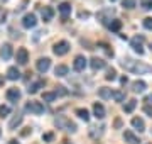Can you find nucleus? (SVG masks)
I'll list each match as a JSON object with an SVG mask.
<instances>
[{
	"mask_svg": "<svg viewBox=\"0 0 152 144\" xmlns=\"http://www.w3.org/2000/svg\"><path fill=\"white\" fill-rule=\"evenodd\" d=\"M9 144H19V141H17V139H10V141H9Z\"/></svg>",
	"mask_w": 152,
	"mask_h": 144,
	"instance_id": "42",
	"label": "nucleus"
},
{
	"mask_svg": "<svg viewBox=\"0 0 152 144\" xmlns=\"http://www.w3.org/2000/svg\"><path fill=\"white\" fill-rule=\"evenodd\" d=\"M26 112H31V114H34V115H41V114L44 112V105L41 104V102L31 100V102L26 104Z\"/></svg>",
	"mask_w": 152,
	"mask_h": 144,
	"instance_id": "3",
	"label": "nucleus"
},
{
	"mask_svg": "<svg viewBox=\"0 0 152 144\" xmlns=\"http://www.w3.org/2000/svg\"><path fill=\"white\" fill-rule=\"evenodd\" d=\"M58 10H59V14H61V19L66 21V19L69 17V14H71V4L69 2H63V4L58 7Z\"/></svg>",
	"mask_w": 152,
	"mask_h": 144,
	"instance_id": "10",
	"label": "nucleus"
},
{
	"mask_svg": "<svg viewBox=\"0 0 152 144\" xmlns=\"http://www.w3.org/2000/svg\"><path fill=\"white\" fill-rule=\"evenodd\" d=\"M137 5V0H122V7L125 9H134Z\"/></svg>",
	"mask_w": 152,
	"mask_h": 144,
	"instance_id": "31",
	"label": "nucleus"
},
{
	"mask_svg": "<svg viewBox=\"0 0 152 144\" xmlns=\"http://www.w3.org/2000/svg\"><path fill=\"white\" fill-rule=\"evenodd\" d=\"M80 17H85V19H86V17H90V12H80Z\"/></svg>",
	"mask_w": 152,
	"mask_h": 144,
	"instance_id": "40",
	"label": "nucleus"
},
{
	"mask_svg": "<svg viewBox=\"0 0 152 144\" xmlns=\"http://www.w3.org/2000/svg\"><path fill=\"white\" fill-rule=\"evenodd\" d=\"M36 68H37L39 73H46L51 68V60L49 58H39L37 63H36Z\"/></svg>",
	"mask_w": 152,
	"mask_h": 144,
	"instance_id": "8",
	"label": "nucleus"
},
{
	"mask_svg": "<svg viewBox=\"0 0 152 144\" xmlns=\"http://www.w3.org/2000/svg\"><path fill=\"white\" fill-rule=\"evenodd\" d=\"M93 114H95V117H96V119H105V115H107V112H105V107L102 105L100 102L93 104Z\"/></svg>",
	"mask_w": 152,
	"mask_h": 144,
	"instance_id": "14",
	"label": "nucleus"
},
{
	"mask_svg": "<svg viewBox=\"0 0 152 144\" xmlns=\"http://www.w3.org/2000/svg\"><path fill=\"white\" fill-rule=\"evenodd\" d=\"M113 9H107V10H102V12H98L96 17H98V21L102 24H107L108 21H112V15H113Z\"/></svg>",
	"mask_w": 152,
	"mask_h": 144,
	"instance_id": "9",
	"label": "nucleus"
},
{
	"mask_svg": "<svg viewBox=\"0 0 152 144\" xmlns=\"http://www.w3.org/2000/svg\"><path fill=\"white\" fill-rule=\"evenodd\" d=\"M42 87H44V80H37V82H34V83L32 85H31V87H29V88H27V92H29V93H37V92H39V88H42Z\"/></svg>",
	"mask_w": 152,
	"mask_h": 144,
	"instance_id": "22",
	"label": "nucleus"
},
{
	"mask_svg": "<svg viewBox=\"0 0 152 144\" xmlns=\"http://www.w3.org/2000/svg\"><path fill=\"white\" fill-rule=\"evenodd\" d=\"M151 51H152V43H151Z\"/></svg>",
	"mask_w": 152,
	"mask_h": 144,
	"instance_id": "44",
	"label": "nucleus"
},
{
	"mask_svg": "<svg viewBox=\"0 0 152 144\" xmlns=\"http://www.w3.org/2000/svg\"><path fill=\"white\" fill-rule=\"evenodd\" d=\"M69 43L68 41H59V43H56L54 48H53V51H54L56 56H64L68 54V51H69Z\"/></svg>",
	"mask_w": 152,
	"mask_h": 144,
	"instance_id": "4",
	"label": "nucleus"
},
{
	"mask_svg": "<svg viewBox=\"0 0 152 144\" xmlns=\"http://www.w3.org/2000/svg\"><path fill=\"white\" fill-rule=\"evenodd\" d=\"M10 114V107L9 105H0V117H7Z\"/></svg>",
	"mask_w": 152,
	"mask_h": 144,
	"instance_id": "33",
	"label": "nucleus"
},
{
	"mask_svg": "<svg viewBox=\"0 0 152 144\" xmlns=\"http://www.w3.org/2000/svg\"><path fill=\"white\" fill-rule=\"evenodd\" d=\"M20 90L19 88H9L7 90V100L12 104H17V100H20Z\"/></svg>",
	"mask_w": 152,
	"mask_h": 144,
	"instance_id": "11",
	"label": "nucleus"
},
{
	"mask_svg": "<svg viewBox=\"0 0 152 144\" xmlns=\"http://www.w3.org/2000/svg\"><path fill=\"white\" fill-rule=\"evenodd\" d=\"M76 115L80 117V119H83L85 122L90 120V114H88L86 109H76Z\"/></svg>",
	"mask_w": 152,
	"mask_h": 144,
	"instance_id": "27",
	"label": "nucleus"
},
{
	"mask_svg": "<svg viewBox=\"0 0 152 144\" xmlns=\"http://www.w3.org/2000/svg\"><path fill=\"white\" fill-rule=\"evenodd\" d=\"M73 68H75V71H83L86 68V58L85 56H76L75 63H73Z\"/></svg>",
	"mask_w": 152,
	"mask_h": 144,
	"instance_id": "12",
	"label": "nucleus"
},
{
	"mask_svg": "<svg viewBox=\"0 0 152 144\" xmlns=\"http://www.w3.org/2000/svg\"><path fill=\"white\" fill-rule=\"evenodd\" d=\"M115 78H117V71H115L113 68H110L108 71H107V75H105V80H108V82H113Z\"/></svg>",
	"mask_w": 152,
	"mask_h": 144,
	"instance_id": "30",
	"label": "nucleus"
},
{
	"mask_svg": "<svg viewBox=\"0 0 152 144\" xmlns=\"http://www.w3.org/2000/svg\"><path fill=\"white\" fill-rule=\"evenodd\" d=\"M145 102H147V105H151V104H152V93L145 97Z\"/></svg>",
	"mask_w": 152,
	"mask_h": 144,
	"instance_id": "39",
	"label": "nucleus"
},
{
	"mask_svg": "<svg viewBox=\"0 0 152 144\" xmlns=\"http://www.w3.org/2000/svg\"><path fill=\"white\" fill-rule=\"evenodd\" d=\"M15 60H17V63H19L20 66L27 65V61H29V53H27V49H26V48H20V49H17Z\"/></svg>",
	"mask_w": 152,
	"mask_h": 144,
	"instance_id": "6",
	"label": "nucleus"
},
{
	"mask_svg": "<svg viewBox=\"0 0 152 144\" xmlns=\"http://www.w3.org/2000/svg\"><path fill=\"white\" fill-rule=\"evenodd\" d=\"M112 2H115V0H112Z\"/></svg>",
	"mask_w": 152,
	"mask_h": 144,
	"instance_id": "46",
	"label": "nucleus"
},
{
	"mask_svg": "<svg viewBox=\"0 0 152 144\" xmlns=\"http://www.w3.org/2000/svg\"><path fill=\"white\" fill-rule=\"evenodd\" d=\"M122 66L130 73H135V75H152V66L151 65H145V63H140V61H134L130 58H125L120 63Z\"/></svg>",
	"mask_w": 152,
	"mask_h": 144,
	"instance_id": "1",
	"label": "nucleus"
},
{
	"mask_svg": "<svg viewBox=\"0 0 152 144\" xmlns=\"http://www.w3.org/2000/svg\"><path fill=\"white\" fill-rule=\"evenodd\" d=\"M112 98H113L115 102H124L125 93L124 92H120V90H113V92H112Z\"/></svg>",
	"mask_w": 152,
	"mask_h": 144,
	"instance_id": "28",
	"label": "nucleus"
},
{
	"mask_svg": "<svg viewBox=\"0 0 152 144\" xmlns=\"http://www.w3.org/2000/svg\"><path fill=\"white\" fill-rule=\"evenodd\" d=\"M56 98H58L56 92H44V93H42V100H44V102H49V104H51V102H54Z\"/></svg>",
	"mask_w": 152,
	"mask_h": 144,
	"instance_id": "26",
	"label": "nucleus"
},
{
	"mask_svg": "<svg viewBox=\"0 0 152 144\" xmlns=\"http://www.w3.org/2000/svg\"><path fill=\"white\" fill-rule=\"evenodd\" d=\"M132 126H134V129H137L139 132H144V131H145V124H144V120H142L140 117H134V119H132Z\"/></svg>",
	"mask_w": 152,
	"mask_h": 144,
	"instance_id": "20",
	"label": "nucleus"
},
{
	"mask_svg": "<svg viewBox=\"0 0 152 144\" xmlns=\"http://www.w3.org/2000/svg\"><path fill=\"white\" fill-rule=\"evenodd\" d=\"M68 71H69V68L66 66V65H58L56 70H54V75L56 76H59V78H63V76L68 75Z\"/></svg>",
	"mask_w": 152,
	"mask_h": 144,
	"instance_id": "23",
	"label": "nucleus"
},
{
	"mask_svg": "<svg viewBox=\"0 0 152 144\" xmlns=\"http://www.w3.org/2000/svg\"><path fill=\"white\" fill-rule=\"evenodd\" d=\"M41 15H42L44 22H49V21H53V17H54V9H53V7H42V9H41Z\"/></svg>",
	"mask_w": 152,
	"mask_h": 144,
	"instance_id": "13",
	"label": "nucleus"
},
{
	"mask_svg": "<svg viewBox=\"0 0 152 144\" xmlns=\"http://www.w3.org/2000/svg\"><path fill=\"white\" fill-rule=\"evenodd\" d=\"M7 78L12 80V82L19 80V78H20V71H19V68H17V66H10V68H9V70H7Z\"/></svg>",
	"mask_w": 152,
	"mask_h": 144,
	"instance_id": "18",
	"label": "nucleus"
},
{
	"mask_svg": "<svg viewBox=\"0 0 152 144\" xmlns=\"http://www.w3.org/2000/svg\"><path fill=\"white\" fill-rule=\"evenodd\" d=\"M5 19H7V10L4 7H0V22H5Z\"/></svg>",
	"mask_w": 152,
	"mask_h": 144,
	"instance_id": "35",
	"label": "nucleus"
},
{
	"mask_svg": "<svg viewBox=\"0 0 152 144\" xmlns=\"http://www.w3.org/2000/svg\"><path fill=\"white\" fill-rule=\"evenodd\" d=\"M144 41H145L144 36H139V34H137L135 37L130 39V46L134 48L135 53H139V54H144V48H142V46H144Z\"/></svg>",
	"mask_w": 152,
	"mask_h": 144,
	"instance_id": "5",
	"label": "nucleus"
},
{
	"mask_svg": "<svg viewBox=\"0 0 152 144\" xmlns=\"http://www.w3.org/2000/svg\"><path fill=\"white\" fill-rule=\"evenodd\" d=\"M142 26H144L147 31H152V17H145V19L142 21Z\"/></svg>",
	"mask_w": 152,
	"mask_h": 144,
	"instance_id": "32",
	"label": "nucleus"
},
{
	"mask_svg": "<svg viewBox=\"0 0 152 144\" xmlns=\"http://www.w3.org/2000/svg\"><path fill=\"white\" fill-rule=\"evenodd\" d=\"M22 119H24V117H22L20 114H17V115L14 117L10 122H9V129H10V131H15V129L22 124Z\"/></svg>",
	"mask_w": 152,
	"mask_h": 144,
	"instance_id": "21",
	"label": "nucleus"
},
{
	"mask_svg": "<svg viewBox=\"0 0 152 144\" xmlns=\"http://www.w3.org/2000/svg\"><path fill=\"white\" fill-rule=\"evenodd\" d=\"M108 29L112 31V32H118L120 29H122V21H118V19H113L112 22H108Z\"/></svg>",
	"mask_w": 152,
	"mask_h": 144,
	"instance_id": "24",
	"label": "nucleus"
},
{
	"mask_svg": "<svg viewBox=\"0 0 152 144\" xmlns=\"http://www.w3.org/2000/svg\"><path fill=\"white\" fill-rule=\"evenodd\" d=\"M98 95L102 97V98H112V90L110 88H100V92H98Z\"/></svg>",
	"mask_w": 152,
	"mask_h": 144,
	"instance_id": "29",
	"label": "nucleus"
},
{
	"mask_svg": "<svg viewBox=\"0 0 152 144\" xmlns=\"http://www.w3.org/2000/svg\"><path fill=\"white\" fill-rule=\"evenodd\" d=\"M56 95H66L64 87H58V90H56Z\"/></svg>",
	"mask_w": 152,
	"mask_h": 144,
	"instance_id": "38",
	"label": "nucleus"
},
{
	"mask_svg": "<svg viewBox=\"0 0 152 144\" xmlns=\"http://www.w3.org/2000/svg\"><path fill=\"white\" fill-rule=\"evenodd\" d=\"M0 58H2L4 61H7V60L12 58V46L9 44V43L2 46V49H0Z\"/></svg>",
	"mask_w": 152,
	"mask_h": 144,
	"instance_id": "15",
	"label": "nucleus"
},
{
	"mask_svg": "<svg viewBox=\"0 0 152 144\" xmlns=\"http://www.w3.org/2000/svg\"><path fill=\"white\" fill-rule=\"evenodd\" d=\"M0 134H2V131H0Z\"/></svg>",
	"mask_w": 152,
	"mask_h": 144,
	"instance_id": "45",
	"label": "nucleus"
},
{
	"mask_svg": "<svg viewBox=\"0 0 152 144\" xmlns=\"http://www.w3.org/2000/svg\"><path fill=\"white\" fill-rule=\"evenodd\" d=\"M54 124H56V127L58 129H64V131H68V132H76V124L75 122H71L66 115L56 117Z\"/></svg>",
	"mask_w": 152,
	"mask_h": 144,
	"instance_id": "2",
	"label": "nucleus"
},
{
	"mask_svg": "<svg viewBox=\"0 0 152 144\" xmlns=\"http://www.w3.org/2000/svg\"><path fill=\"white\" fill-rule=\"evenodd\" d=\"M90 66H91V70L98 71V70L105 68V61L102 60V58H91V60H90Z\"/></svg>",
	"mask_w": 152,
	"mask_h": 144,
	"instance_id": "17",
	"label": "nucleus"
},
{
	"mask_svg": "<svg viewBox=\"0 0 152 144\" xmlns=\"http://www.w3.org/2000/svg\"><path fill=\"white\" fill-rule=\"evenodd\" d=\"M124 139H125V143H129V144H139L140 143L139 137H137L134 132H130V131H125L124 132Z\"/></svg>",
	"mask_w": 152,
	"mask_h": 144,
	"instance_id": "19",
	"label": "nucleus"
},
{
	"mask_svg": "<svg viewBox=\"0 0 152 144\" xmlns=\"http://www.w3.org/2000/svg\"><path fill=\"white\" fill-rule=\"evenodd\" d=\"M4 82H5V80H4V76H2V75H0V87H4Z\"/></svg>",
	"mask_w": 152,
	"mask_h": 144,
	"instance_id": "43",
	"label": "nucleus"
},
{
	"mask_svg": "<svg viewBox=\"0 0 152 144\" xmlns=\"http://www.w3.org/2000/svg\"><path fill=\"white\" fill-rule=\"evenodd\" d=\"M144 112H145L147 115L152 119V105H144Z\"/></svg>",
	"mask_w": 152,
	"mask_h": 144,
	"instance_id": "37",
	"label": "nucleus"
},
{
	"mask_svg": "<svg viewBox=\"0 0 152 144\" xmlns=\"http://www.w3.org/2000/svg\"><path fill=\"white\" fill-rule=\"evenodd\" d=\"M36 24H37V19H36V15H34V14H26V15H24V19H22V26H24L26 29L36 27Z\"/></svg>",
	"mask_w": 152,
	"mask_h": 144,
	"instance_id": "7",
	"label": "nucleus"
},
{
	"mask_svg": "<svg viewBox=\"0 0 152 144\" xmlns=\"http://www.w3.org/2000/svg\"><path fill=\"white\" fill-rule=\"evenodd\" d=\"M120 82H122V85H127V82H129V78H127V76H122V78H120Z\"/></svg>",
	"mask_w": 152,
	"mask_h": 144,
	"instance_id": "41",
	"label": "nucleus"
},
{
	"mask_svg": "<svg viewBox=\"0 0 152 144\" xmlns=\"http://www.w3.org/2000/svg\"><path fill=\"white\" fill-rule=\"evenodd\" d=\"M53 132H48V134H42V141H46V143H49V141H53Z\"/></svg>",
	"mask_w": 152,
	"mask_h": 144,
	"instance_id": "36",
	"label": "nucleus"
},
{
	"mask_svg": "<svg viewBox=\"0 0 152 144\" xmlns=\"http://www.w3.org/2000/svg\"><path fill=\"white\" fill-rule=\"evenodd\" d=\"M135 107H137V100H135V98H132V100H129V102H127V104L124 105V112H127V114H132Z\"/></svg>",
	"mask_w": 152,
	"mask_h": 144,
	"instance_id": "25",
	"label": "nucleus"
},
{
	"mask_svg": "<svg viewBox=\"0 0 152 144\" xmlns=\"http://www.w3.org/2000/svg\"><path fill=\"white\" fill-rule=\"evenodd\" d=\"M147 88V83L145 82H142V80H135L134 83H132V90L135 92V93H144Z\"/></svg>",
	"mask_w": 152,
	"mask_h": 144,
	"instance_id": "16",
	"label": "nucleus"
},
{
	"mask_svg": "<svg viewBox=\"0 0 152 144\" xmlns=\"http://www.w3.org/2000/svg\"><path fill=\"white\" fill-rule=\"evenodd\" d=\"M140 5H142V9L151 10L152 9V0H140Z\"/></svg>",
	"mask_w": 152,
	"mask_h": 144,
	"instance_id": "34",
	"label": "nucleus"
}]
</instances>
